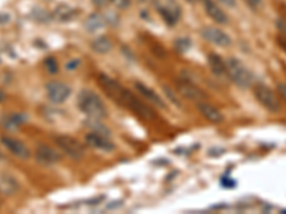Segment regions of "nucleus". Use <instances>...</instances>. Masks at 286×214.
<instances>
[{"mask_svg":"<svg viewBox=\"0 0 286 214\" xmlns=\"http://www.w3.org/2000/svg\"><path fill=\"white\" fill-rule=\"evenodd\" d=\"M110 1H113L120 9H126L129 6V3H130V0H110Z\"/></svg>","mask_w":286,"mask_h":214,"instance_id":"nucleus-23","label":"nucleus"},{"mask_svg":"<svg viewBox=\"0 0 286 214\" xmlns=\"http://www.w3.org/2000/svg\"><path fill=\"white\" fill-rule=\"evenodd\" d=\"M1 144L7 148L12 154H15L19 159H29L30 157V150L26 147L20 140L9 137V136H3L1 137Z\"/></svg>","mask_w":286,"mask_h":214,"instance_id":"nucleus-9","label":"nucleus"},{"mask_svg":"<svg viewBox=\"0 0 286 214\" xmlns=\"http://www.w3.org/2000/svg\"><path fill=\"white\" fill-rule=\"evenodd\" d=\"M4 99H6V96H4V93H3V92L0 90V103H1V101H3Z\"/></svg>","mask_w":286,"mask_h":214,"instance_id":"nucleus-29","label":"nucleus"},{"mask_svg":"<svg viewBox=\"0 0 286 214\" xmlns=\"http://www.w3.org/2000/svg\"><path fill=\"white\" fill-rule=\"evenodd\" d=\"M46 95L52 103H65L70 96V87L62 82H51L46 86Z\"/></svg>","mask_w":286,"mask_h":214,"instance_id":"nucleus-7","label":"nucleus"},{"mask_svg":"<svg viewBox=\"0 0 286 214\" xmlns=\"http://www.w3.org/2000/svg\"><path fill=\"white\" fill-rule=\"evenodd\" d=\"M95 1V4H98V6H104L109 0H93Z\"/></svg>","mask_w":286,"mask_h":214,"instance_id":"nucleus-28","label":"nucleus"},{"mask_svg":"<svg viewBox=\"0 0 286 214\" xmlns=\"http://www.w3.org/2000/svg\"><path fill=\"white\" fill-rule=\"evenodd\" d=\"M226 71L228 76L240 87H249L252 84V74L251 71L243 66L240 60L231 57L226 60Z\"/></svg>","mask_w":286,"mask_h":214,"instance_id":"nucleus-3","label":"nucleus"},{"mask_svg":"<svg viewBox=\"0 0 286 214\" xmlns=\"http://www.w3.org/2000/svg\"><path fill=\"white\" fill-rule=\"evenodd\" d=\"M252 9H258L259 6H260V3H262V0H245Z\"/></svg>","mask_w":286,"mask_h":214,"instance_id":"nucleus-25","label":"nucleus"},{"mask_svg":"<svg viewBox=\"0 0 286 214\" xmlns=\"http://www.w3.org/2000/svg\"><path fill=\"white\" fill-rule=\"evenodd\" d=\"M99 84L102 86V89L104 90V93L109 97H112L113 101H116L118 104H122L123 107H128L130 112H133L139 117L146 119V120H152L155 117L153 112L146 104H143L130 92H128L122 84H119L116 80L110 79L109 76L101 74L99 76Z\"/></svg>","mask_w":286,"mask_h":214,"instance_id":"nucleus-1","label":"nucleus"},{"mask_svg":"<svg viewBox=\"0 0 286 214\" xmlns=\"http://www.w3.org/2000/svg\"><path fill=\"white\" fill-rule=\"evenodd\" d=\"M80 112L92 119H102L106 116V106L102 101V99L92 90H83L79 95L78 100Z\"/></svg>","mask_w":286,"mask_h":214,"instance_id":"nucleus-2","label":"nucleus"},{"mask_svg":"<svg viewBox=\"0 0 286 214\" xmlns=\"http://www.w3.org/2000/svg\"><path fill=\"white\" fill-rule=\"evenodd\" d=\"M78 16V10L72 9L70 6H57L53 12V17L59 22H70Z\"/></svg>","mask_w":286,"mask_h":214,"instance_id":"nucleus-18","label":"nucleus"},{"mask_svg":"<svg viewBox=\"0 0 286 214\" xmlns=\"http://www.w3.org/2000/svg\"><path fill=\"white\" fill-rule=\"evenodd\" d=\"M45 67L48 69L49 73H56L57 71V63H56V60L53 57H48L45 60Z\"/></svg>","mask_w":286,"mask_h":214,"instance_id":"nucleus-22","label":"nucleus"},{"mask_svg":"<svg viewBox=\"0 0 286 214\" xmlns=\"http://www.w3.org/2000/svg\"><path fill=\"white\" fill-rule=\"evenodd\" d=\"M9 20H10V16H9V15H6V13H0V24H3V23H9Z\"/></svg>","mask_w":286,"mask_h":214,"instance_id":"nucleus-26","label":"nucleus"},{"mask_svg":"<svg viewBox=\"0 0 286 214\" xmlns=\"http://www.w3.org/2000/svg\"><path fill=\"white\" fill-rule=\"evenodd\" d=\"M155 6L159 15L163 17V20L168 24L173 26L179 22L182 10H181V6L175 0H155Z\"/></svg>","mask_w":286,"mask_h":214,"instance_id":"nucleus-4","label":"nucleus"},{"mask_svg":"<svg viewBox=\"0 0 286 214\" xmlns=\"http://www.w3.org/2000/svg\"><path fill=\"white\" fill-rule=\"evenodd\" d=\"M278 90H279V93H281V97H282L284 101L286 103V84L285 83H281V84L278 86Z\"/></svg>","mask_w":286,"mask_h":214,"instance_id":"nucleus-24","label":"nucleus"},{"mask_svg":"<svg viewBox=\"0 0 286 214\" xmlns=\"http://www.w3.org/2000/svg\"><path fill=\"white\" fill-rule=\"evenodd\" d=\"M135 87L136 90L143 96V99L149 100L152 103H155L156 106H159V107H163L165 106V103H163V100L162 97L155 92V90H152L151 87H148L146 84H143V83L140 82H136L135 83Z\"/></svg>","mask_w":286,"mask_h":214,"instance_id":"nucleus-15","label":"nucleus"},{"mask_svg":"<svg viewBox=\"0 0 286 214\" xmlns=\"http://www.w3.org/2000/svg\"><path fill=\"white\" fill-rule=\"evenodd\" d=\"M202 36L209 43L219 48H229L232 45V39L229 37V34L216 27H205L202 30Z\"/></svg>","mask_w":286,"mask_h":214,"instance_id":"nucleus-8","label":"nucleus"},{"mask_svg":"<svg viewBox=\"0 0 286 214\" xmlns=\"http://www.w3.org/2000/svg\"><path fill=\"white\" fill-rule=\"evenodd\" d=\"M203 6H205L206 13L212 17V20H215V22L219 23V24H226V23H228V16H226V13L219 7L213 0H203Z\"/></svg>","mask_w":286,"mask_h":214,"instance_id":"nucleus-13","label":"nucleus"},{"mask_svg":"<svg viewBox=\"0 0 286 214\" xmlns=\"http://www.w3.org/2000/svg\"><path fill=\"white\" fill-rule=\"evenodd\" d=\"M178 90L181 92V95L185 97V99L190 100V101H203L206 99V95L203 93L201 89H198L195 84L189 82H179L178 83Z\"/></svg>","mask_w":286,"mask_h":214,"instance_id":"nucleus-11","label":"nucleus"},{"mask_svg":"<svg viewBox=\"0 0 286 214\" xmlns=\"http://www.w3.org/2000/svg\"><path fill=\"white\" fill-rule=\"evenodd\" d=\"M1 203H3V201H1V197H0V206H1Z\"/></svg>","mask_w":286,"mask_h":214,"instance_id":"nucleus-32","label":"nucleus"},{"mask_svg":"<svg viewBox=\"0 0 286 214\" xmlns=\"http://www.w3.org/2000/svg\"><path fill=\"white\" fill-rule=\"evenodd\" d=\"M19 191V184L17 181L7 174L0 176V193L4 196H13L15 193Z\"/></svg>","mask_w":286,"mask_h":214,"instance_id":"nucleus-16","label":"nucleus"},{"mask_svg":"<svg viewBox=\"0 0 286 214\" xmlns=\"http://www.w3.org/2000/svg\"><path fill=\"white\" fill-rule=\"evenodd\" d=\"M219 1H222L225 6H228V7H234L236 4V1L235 0H219Z\"/></svg>","mask_w":286,"mask_h":214,"instance_id":"nucleus-27","label":"nucleus"},{"mask_svg":"<svg viewBox=\"0 0 286 214\" xmlns=\"http://www.w3.org/2000/svg\"><path fill=\"white\" fill-rule=\"evenodd\" d=\"M92 49L95 50L96 53L104 54V53H107L109 50L112 49V42L107 37L101 36V37H98V39H95L92 42Z\"/></svg>","mask_w":286,"mask_h":214,"instance_id":"nucleus-21","label":"nucleus"},{"mask_svg":"<svg viewBox=\"0 0 286 214\" xmlns=\"http://www.w3.org/2000/svg\"><path fill=\"white\" fill-rule=\"evenodd\" d=\"M36 159H37V162H40L43 165H54V163L60 162L62 156L51 146L42 144L36 148Z\"/></svg>","mask_w":286,"mask_h":214,"instance_id":"nucleus-12","label":"nucleus"},{"mask_svg":"<svg viewBox=\"0 0 286 214\" xmlns=\"http://www.w3.org/2000/svg\"><path fill=\"white\" fill-rule=\"evenodd\" d=\"M255 96H256L258 101H259L266 110H269L272 113L279 112V109H281V101H279V99L276 97V95L270 90L269 87H266V86H263V84L256 86V87H255Z\"/></svg>","mask_w":286,"mask_h":214,"instance_id":"nucleus-5","label":"nucleus"},{"mask_svg":"<svg viewBox=\"0 0 286 214\" xmlns=\"http://www.w3.org/2000/svg\"><path fill=\"white\" fill-rule=\"evenodd\" d=\"M86 143L93 148H98L102 151H112L115 148V144L112 140H109L104 134L99 132H92L86 136Z\"/></svg>","mask_w":286,"mask_h":214,"instance_id":"nucleus-10","label":"nucleus"},{"mask_svg":"<svg viewBox=\"0 0 286 214\" xmlns=\"http://www.w3.org/2000/svg\"><path fill=\"white\" fill-rule=\"evenodd\" d=\"M84 26H86V29L90 32V33H93V32H98V30H101L102 27L104 26V19L101 16V15H90L89 19L86 20V23H84Z\"/></svg>","mask_w":286,"mask_h":214,"instance_id":"nucleus-20","label":"nucleus"},{"mask_svg":"<svg viewBox=\"0 0 286 214\" xmlns=\"http://www.w3.org/2000/svg\"><path fill=\"white\" fill-rule=\"evenodd\" d=\"M186 1H187V3H196L198 0H186Z\"/></svg>","mask_w":286,"mask_h":214,"instance_id":"nucleus-31","label":"nucleus"},{"mask_svg":"<svg viewBox=\"0 0 286 214\" xmlns=\"http://www.w3.org/2000/svg\"><path fill=\"white\" fill-rule=\"evenodd\" d=\"M56 144L62 148L70 159L80 160L84 156V147L73 137L69 136H59L56 137Z\"/></svg>","mask_w":286,"mask_h":214,"instance_id":"nucleus-6","label":"nucleus"},{"mask_svg":"<svg viewBox=\"0 0 286 214\" xmlns=\"http://www.w3.org/2000/svg\"><path fill=\"white\" fill-rule=\"evenodd\" d=\"M25 116L22 115H9L6 117H3L1 120V126L6 129V130H16L19 129L23 123H25Z\"/></svg>","mask_w":286,"mask_h":214,"instance_id":"nucleus-19","label":"nucleus"},{"mask_svg":"<svg viewBox=\"0 0 286 214\" xmlns=\"http://www.w3.org/2000/svg\"><path fill=\"white\" fill-rule=\"evenodd\" d=\"M198 109H199V112L205 116L206 120H209V121H212V123H222L223 116H222V113L219 112L216 107H213L212 104H209V103H206V101H199V103H198Z\"/></svg>","mask_w":286,"mask_h":214,"instance_id":"nucleus-14","label":"nucleus"},{"mask_svg":"<svg viewBox=\"0 0 286 214\" xmlns=\"http://www.w3.org/2000/svg\"><path fill=\"white\" fill-rule=\"evenodd\" d=\"M281 45H282V48L286 50V40L285 39H281Z\"/></svg>","mask_w":286,"mask_h":214,"instance_id":"nucleus-30","label":"nucleus"},{"mask_svg":"<svg viewBox=\"0 0 286 214\" xmlns=\"http://www.w3.org/2000/svg\"><path fill=\"white\" fill-rule=\"evenodd\" d=\"M208 60H209V66H210V70L219 76V77H222V76H228V71H226V62H223V59L218 56V54H209V57H208Z\"/></svg>","mask_w":286,"mask_h":214,"instance_id":"nucleus-17","label":"nucleus"}]
</instances>
